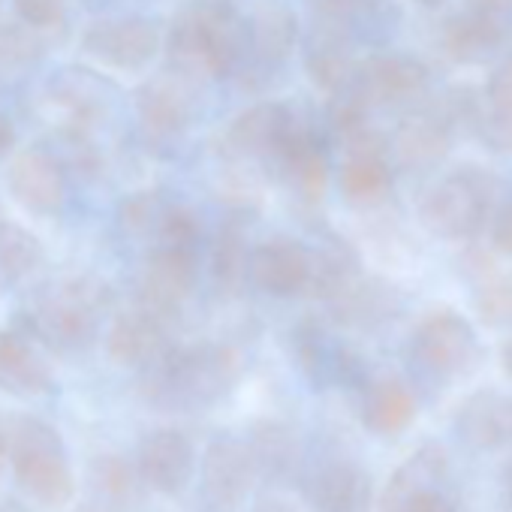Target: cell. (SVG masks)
<instances>
[{"label":"cell","instance_id":"ab89813d","mask_svg":"<svg viewBox=\"0 0 512 512\" xmlns=\"http://www.w3.org/2000/svg\"><path fill=\"white\" fill-rule=\"evenodd\" d=\"M247 512H305V509H302L299 503L281 497V494H266V497H256V500L247 506Z\"/></svg>","mask_w":512,"mask_h":512},{"label":"cell","instance_id":"8fae6325","mask_svg":"<svg viewBox=\"0 0 512 512\" xmlns=\"http://www.w3.org/2000/svg\"><path fill=\"white\" fill-rule=\"evenodd\" d=\"M82 49L91 61L109 70H142L160 52V34L145 19H112L97 22L85 31Z\"/></svg>","mask_w":512,"mask_h":512},{"label":"cell","instance_id":"f546056e","mask_svg":"<svg viewBox=\"0 0 512 512\" xmlns=\"http://www.w3.org/2000/svg\"><path fill=\"white\" fill-rule=\"evenodd\" d=\"M308 70H311V79L326 91H338V88L350 85V79L356 73L347 46H341L338 40L317 43L311 58H308Z\"/></svg>","mask_w":512,"mask_h":512},{"label":"cell","instance_id":"5b68a950","mask_svg":"<svg viewBox=\"0 0 512 512\" xmlns=\"http://www.w3.org/2000/svg\"><path fill=\"white\" fill-rule=\"evenodd\" d=\"M497 184L488 172L464 166L440 178L422 199L419 217L440 238H470L491 214Z\"/></svg>","mask_w":512,"mask_h":512},{"label":"cell","instance_id":"7402d4cb","mask_svg":"<svg viewBox=\"0 0 512 512\" xmlns=\"http://www.w3.org/2000/svg\"><path fill=\"white\" fill-rule=\"evenodd\" d=\"M293 127H296V121L281 103H263V106H253L244 115H238L235 124L229 127L226 139L238 154L278 157V151L287 142V136L293 133Z\"/></svg>","mask_w":512,"mask_h":512},{"label":"cell","instance_id":"3957f363","mask_svg":"<svg viewBox=\"0 0 512 512\" xmlns=\"http://www.w3.org/2000/svg\"><path fill=\"white\" fill-rule=\"evenodd\" d=\"M244 28L223 0L190 4L169 31V55L187 73L226 76L241 52Z\"/></svg>","mask_w":512,"mask_h":512},{"label":"cell","instance_id":"c3c4849f","mask_svg":"<svg viewBox=\"0 0 512 512\" xmlns=\"http://www.w3.org/2000/svg\"><path fill=\"white\" fill-rule=\"evenodd\" d=\"M0 512H25V509H19V506H0Z\"/></svg>","mask_w":512,"mask_h":512},{"label":"cell","instance_id":"603a6c76","mask_svg":"<svg viewBox=\"0 0 512 512\" xmlns=\"http://www.w3.org/2000/svg\"><path fill=\"white\" fill-rule=\"evenodd\" d=\"M139 118L151 136H178L190 121V100L172 79H154L139 91Z\"/></svg>","mask_w":512,"mask_h":512},{"label":"cell","instance_id":"8992f818","mask_svg":"<svg viewBox=\"0 0 512 512\" xmlns=\"http://www.w3.org/2000/svg\"><path fill=\"white\" fill-rule=\"evenodd\" d=\"M263 473L247 437L217 434L199 455V500L208 512H241Z\"/></svg>","mask_w":512,"mask_h":512},{"label":"cell","instance_id":"ba28073f","mask_svg":"<svg viewBox=\"0 0 512 512\" xmlns=\"http://www.w3.org/2000/svg\"><path fill=\"white\" fill-rule=\"evenodd\" d=\"M103 308V293L91 281H76L61 287L55 296L43 299L37 308L25 311L22 320L31 335L58 353H79L91 347L97 335V314Z\"/></svg>","mask_w":512,"mask_h":512},{"label":"cell","instance_id":"4dcf8cb0","mask_svg":"<svg viewBox=\"0 0 512 512\" xmlns=\"http://www.w3.org/2000/svg\"><path fill=\"white\" fill-rule=\"evenodd\" d=\"M166 208H169V205H163L157 193H136V196H130V199L124 202V208H121V223H124L127 229H133V232H148V229L157 232L160 217H163Z\"/></svg>","mask_w":512,"mask_h":512},{"label":"cell","instance_id":"d6986e66","mask_svg":"<svg viewBox=\"0 0 512 512\" xmlns=\"http://www.w3.org/2000/svg\"><path fill=\"white\" fill-rule=\"evenodd\" d=\"M347 163L341 169V190L356 205L380 202L389 190V166L383 139L371 133L368 127L347 136Z\"/></svg>","mask_w":512,"mask_h":512},{"label":"cell","instance_id":"bcb514c9","mask_svg":"<svg viewBox=\"0 0 512 512\" xmlns=\"http://www.w3.org/2000/svg\"><path fill=\"white\" fill-rule=\"evenodd\" d=\"M88 512H118V509H115V506H106V503H103V506H94V509H88Z\"/></svg>","mask_w":512,"mask_h":512},{"label":"cell","instance_id":"b9f144b4","mask_svg":"<svg viewBox=\"0 0 512 512\" xmlns=\"http://www.w3.org/2000/svg\"><path fill=\"white\" fill-rule=\"evenodd\" d=\"M16 142H19V133H16V127H13V121H10L4 112H0V154L13 151Z\"/></svg>","mask_w":512,"mask_h":512},{"label":"cell","instance_id":"ee69618b","mask_svg":"<svg viewBox=\"0 0 512 512\" xmlns=\"http://www.w3.org/2000/svg\"><path fill=\"white\" fill-rule=\"evenodd\" d=\"M500 368H503V374L512 380V338L503 341V347H500Z\"/></svg>","mask_w":512,"mask_h":512},{"label":"cell","instance_id":"e575fe53","mask_svg":"<svg viewBox=\"0 0 512 512\" xmlns=\"http://www.w3.org/2000/svg\"><path fill=\"white\" fill-rule=\"evenodd\" d=\"M479 133L482 139L500 151V154H512V112H503V109H491L479 118Z\"/></svg>","mask_w":512,"mask_h":512},{"label":"cell","instance_id":"d6a6232c","mask_svg":"<svg viewBox=\"0 0 512 512\" xmlns=\"http://www.w3.org/2000/svg\"><path fill=\"white\" fill-rule=\"evenodd\" d=\"M13 7L34 31H49L64 22V0H13Z\"/></svg>","mask_w":512,"mask_h":512},{"label":"cell","instance_id":"5bb4252c","mask_svg":"<svg viewBox=\"0 0 512 512\" xmlns=\"http://www.w3.org/2000/svg\"><path fill=\"white\" fill-rule=\"evenodd\" d=\"M196 287V250L157 244L142 275V305L169 317L175 314Z\"/></svg>","mask_w":512,"mask_h":512},{"label":"cell","instance_id":"8d00e7d4","mask_svg":"<svg viewBox=\"0 0 512 512\" xmlns=\"http://www.w3.org/2000/svg\"><path fill=\"white\" fill-rule=\"evenodd\" d=\"M383 0H314V7L329 19H359L374 13Z\"/></svg>","mask_w":512,"mask_h":512},{"label":"cell","instance_id":"4fadbf2b","mask_svg":"<svg viewBox=\"0 0 512 512\" xmlns=\"http://www.w3.org/2000/svg\"><path fill=\"white\" fill-rule=\"evenodd\" d=\"M419 404L413 389L392 377V374H380V377H362L359 383V398H356V416L359 425L374 434V437H398L404 434L413 422H416Z\"/></svg>","mask_w":512,"mask_h":512},{"label":"cell","instance_id":"60d3db41","mask_svg":"<svg viewBox=\"0 0 512 512\" xmlns=\"http://www.w3.org/2000/svg\"><path fill=\"white\" fill-rule=\"evenodd\" d=\"M470 10L476 13H485V16H500V13H509L512 10V0H467Z\"/></svg>","mask_w":512,"mask_h":512},{"label":"cell","instance_id":"e0dca14e","mask_svg":"<svg viewBox=\"0 0 512 512\" xmlns=\"http://www.w3.org/2000/svg\"><path fill=\"white\" fill-rule=\"evenodd\" d=\"M166 347V317L145 305L115 317L106 335V353L121 368H148Z\"/></svg>","mask_w":512,"mask_h":512},{"label":"cell","instance_id":"30bf717a","mask_svg":"<svg viewBox=\"0 0 512 512\" xmlns=\"http://www.w3.org/2000/svg\"><path fill=\"white\" fill-rule=\"evenodd\" d=\"M136 470L148 491L181 497L199 473L196 446L181 428H154L139 440Z\"/></svg>","mask_w":512,"mask_h":512},{"label":"cell","instance_id":"7dc6e473","mask_svg":"<svg viewBox=\"0 0 512 512\" xmlns=\"http://www.w3.org/2000/svg\"><path fill=\"white\" fill-rule=\"evenodd\" d=\"M419 4H425V7H440L443 0H419Z\"/></svg>","mask_w":512,"mask_h":512},{"label":"cell","instance_id":"d4e9b609","mask_svg":"<svg viewBox=\"0 0 512 512\" xmlns=\"http://www.w3.org/2000/svg\"><path fill=\"white\" fill-rule=\"evenodd\" d=\"M500 40H503V31H500L497 19L476 13V10L452 19L443 34V46H446L449 58L461 61V64H476V61L488 58L500 46Z\"/></svg>","mask_w":512,"mask_h":512},{"label":"cell","instance_id":"44dd1931","mask_svg":"<svg viewBox=\"0 0 512 512\" xmlns=\"http://www.w3.org/2000/svg\"><path fill=\"white\" fill-rule=\"evenodd\" d=\"M247 443L256 455V464H260L263 479L269 482H299L302 470H305V446L299 440V434L278 419H260L253 422V428L247 431Z\"/></svg>","mask_w":512,"mask_h":512},{"label":"cell","instance_id":"ffe728a7","mask_svg":"<svg viewBox=\"0 0 512 512\" xmlns=\"http://www.w3.org/2000/svg\"><path fill=\"white\" fill-rule=\"evenodd\" d=\"M55 386V374L40 350L16 329H0V392L40 398Z\"/></svg>","mask_w":512,"mask_h":512},{"label":"cell","instance_id":"ac0fdd59","mask_svg":"<svg viewBox=\"0 0 512 512\" xmlns=\"http://www.w3.org/2000/svg\"><path fill=\"white\" fill-rule=\"evenodd\" d=\"M250 272L269 296H296L311 284V256L293 238H269L253 250Z\"/></svg>","mask_w":512,"mask_h":512},{"label":"cell","instance_id":"7a4b0ae2","mask_svg":"<svg viewBox=\"0 0 512 512\" xmlns=\"http://www.w3.org/2000/svg\"><path fill=\"white\" fill-rule=\"evenodd\" d=\"M10 476L19 494L43 512H64L79 494V476L61 431L31 413L10 425Z\"/></svg>","mask_w":512,"mask_h":512},{"label":"cell","instance_id":"484cf974","mask_svg":"<svg viewBox=\"0 0 512 512\" xmlns=\"http://www.w3.org/2000/svg\"><path fill=\"white\" fill-rule=\"evenodd\" d=\"M43 263V241L22 223L0 220V284H19Z\"/></svg>","mask_w":512,"mask_h":512},{"label":"cell","instance_id":"836d02e7","mask_svg":"<svg viewBox=\"0 0 512 512\" xmlns=\"http://www.w3.org/2000/svg\"><path fill=\"white\" fill-rule=\"evenodd\" d=\"M34 61V43L28 34L13 31V28H0V73H13L22 70Z\"/></svg>","mask_w":512,"mask_h":512},{"label":"cell","instance_id":"cb8c5ba5","mask_svg":"<svg viewBox=\"0 0 512 512\" xmlns=\"http://www.w3.org/2000/svg\"><path fill=\"white\" fill-rule=\"evenodd\" d=\"M398 157L407 166H434L449 148V124L437 112H416L398 130Z\"/></svg>","mask_w":512,"mask_h":512},{"label":"cell","instance_id":"2e32d148","mask_svg":"<svg viewBox=\"0 0 512 512\" xmlns=\"http://www.w3.org/2000/svg\"><path fill=\"white\" fill-rule=\"evenodd\" d=\"M428 85V73L419 61L404 55H386L365 61L353 79L350 91L365 106H389V103H407L419 97Z\"/></svg>","mask_w":512,"mask_h":512},{"label":"cell","instance_id":"f1b7e54d","mask_svg":"<svg viewBox=\"0 0 512 512\" xmlns=\"http://www.w3.org/2000/svg\"><path fill=\"white\" fill-rule=\"evenodd\" d=\"M244 266H247V253H244V238L235 226H223L214 241V256H211V269L214 281L220 290L235 293L244 281Z\"/></svg>","mask_w":512,"mask_h":512},{"label":"cell","instance_id":"9c48e42d","mask_svg":"<svg viewBox=\"0 0 512 512\" xmlns=\"http://www.w3.org/2000/svg\"><path fill=\"white\" fill-rule=\"evenodd\" d=\"M299 491L308 512H371L377 503L368 464L350 452H326L308 461Z\"/></svg>","mask_w":512,"mask_h":512},{"label":"cell","instance_id":"f6af8a7d","mask_svg":"<svg viewBox=\"0 0 512 512\" xmlns=\"http://www.w3.org/2000/svg\"><path fill=\"white\" fill-rule=\"evenodd\" d=\"M503 497H506V506L512 512V464H506V470H503Z\"/></svg>","mask_w":512,"mask_h":512},{"label":"cell","instance_id":"52a82bcc","mask_svg":"<svg viewBox=\"0 0 512 512\" xmlns=\"http://www.w3.org/2000/svg\"><path fill=\"white\" fill-rule=\"evenodd\" d=\"M410 356L419 371L437 383L467 380L479 368V338L473 326L455 311L428 314L410 338Z\"/></svg>","mask_w":512,"mask_h":512},{"label":"cell","instance_id":"74e56055","mask_svg":"<svg viewBox=\"0 0 512 512\" xmlns=\"http://www.w3.org/2000/svg\"><path fill=\"white\" fill-rule=\"evenodd\" d=\"M488 106L491 109H503L512 112V58L503 61L488 82Z\"/></svg>","mask_w":512,"mask_h":512},{"label":"cell","instance_id":"7c38bea8","mask_svg":"<svg viewBox=\"0 0 512 512\" xmlns=\"http://www.w3.org/2000/svg\"><path fill=\"white\" fill-rule=\"evenodd\" d=\"M10 196L37 217H55L67 199V178L61 163L46 148H25L7 172Z\"/></svg>","mask_w":512,"mask_h":512},{"label":"cell","instance_id":"6da1fadb","mask_svg":"<svg viewBox=\"0 0 512 512\" xmlns=\"http://www.w3.org/2000/svg\"><path fill=\"white\" fill-rule=\"evenodd\" d=\"M142 398L163 413H196L223 401L238 377L241 359L226 344L166 347L142 368Z\"/></svg>","mask_w":512,"mask_h":512},{"label":"cell","instance_id":"83f0119b","mask_svg":"<svg viewBox=\"0 0 512 512\" xmlns=\"http://www.w3.org/2000/svg\"><path fill=\"white\" fill-rule=\"evenodd\" d=\"M250 37H253V49L260 52L269 61H281L290 55L293 43H296V16L278 4L263 7L253 16L250 25Z\"/></svg>","mask_w":512,"mask_h":512},{"label":"cell","instance_id":"277c9868","mask_svg":"<svg viewBox=\"0 0 512 512\" xmlns=\"http://www.w3.org/2000/svg\"><path fill=\"white\" fill-rule=\"evenodd\" d=\"M374 512H461V488L440 443L413 449L386 479Z\"/></svg>","mask_w":512,"mask_h":512},{"label":"cell","instance_id":"d590c367","mask_svg":"<svg viewBox=\"0 0 512 512\" xmlns=\"http://www.w3.org/2000/svg\"><path fill=\"white\" fill-rule=\"evenodd\" d=\"M479 311H482V317H485L491 326H506V323H512V290H506V287L485 290L482 299H479Z\"/></svg>","mask_w":512,"mask_h":512},{"label":"cell","instance_id":"f35d334b","mask_svg":"<svg viewBox=\"0 0 512 512\" xmlns=\"http://www.w3.org/2000/svg\"><path fill=\"white\" fill-rule=\"evenodd\" d=\"M491 238H494L497 250H503V253H509V256H512V205L500 208V214L494 217Z\"/></svg>","mask_w":512,"mask_h":512},{"label":"cell","instance_id":"4316f807","mask_svg":"<svg viewBox=\"0 0 512 512\" xmlns=\"http://www.w3.org/2000/svg\"><path fill=\"white\" fill-rule=\"evenodd\" d=\"M91 482H94L97 494L103 497V503L106 506H115V509L133 503L136 494H139V488H145L142 485V476L136 470V461H127L124 455H112V452L94 458V464H91Z\"/></svg>","mask_w":512,"mask_h":512},{"label":"cell","instance_id":"1f68e13d","mask_svg":"<svg viewBox=\"0 0 512 512\" xmlns=\"http://www.w3.org/2000/svg\"><path fill=\"white\" fill-rule=\"evenodd\" d=\"M199 238V223L187 208H166L157 226V241L160 244H175V247H193Z\"/></svg>","mask_w":512,"mask_h":512},{"label":"cell","instance_id":"9a60e30c","mask_svg":"<svg viewBox=\"0 0 512 512\" xmlns=\"http://www.w3.org/2000/svg\"><path fill=\"white\" fill-rule=\"evenodd\" d=\"M452 428L473 452H509L512 449V395L476 392L455 410Z\"/></svg>","mask_w":512,"mask_h":512},{"label":"cell","instance_id":"7bdbcfd3","mask_svg":"<svg viewBox=\"0 0 512 512\" xmlns=\"http://www.w3.org/2000/svg\"><path fill=\"white\" fill-rule=\"evenodd\" d=\"M10 470V425L0 416V473Z\"/></svg>","mask_w":512,"mask_h":512}]
</instances>
